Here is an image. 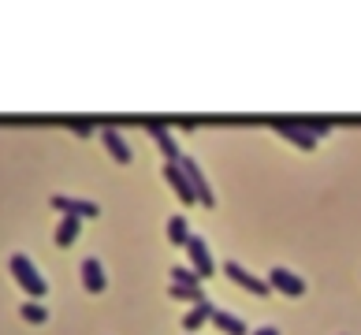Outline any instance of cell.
Instances as JSON below:
<instances>
[{
	"mask_svg": "<svg viewBox=\"0 0 361 335\" xmlns=\"http://www.w3.org/2000/svg\"><path fill=\"white\" fill-rule=\"evenodd\" d=\"M8 268H11V276H15V283H19V287L30 294V298H45V294H49V283H45V276L34 268V261H30L27 253H11Z\"/></svg>",
	"mask_w": 361,
	"mask_h": 335,
	"instance_id": "obj_1",
	"label": "cell"
},
{
	"mask_svg": "<svg viewBox=\"0 0 361 335\" xmlns=\"http://www.w3.org/2000/svg\"><path fill=\"white\" fill-rule=\"evenodd\" d=\"M179 168H183V175H186L190 190H194V201H198V205H205V209H213V205H216V194H213V187L205 183V175H201L198 160L183 153V157H179Z\"/></svg>",
	"mask_w": 361,
	"mask_h": 335,
	"instance_id": "obj_2",
	"label": "cell"
},
{
	"mask_svg": "<svg viewBox=\"0 0 361 335\" xmlns=\"http://www.w3.org/2000/svg\"><path fill=\"white\" fill-rule=\"evenodd\" d=\"M186 253H190V268H194L201 279H209V276L216 272L213 253H209V242H205L201 235H190V239H186Z\"/></svg>",
	"mask_w": 361,
	"mask_h": 335,
	"instance_id": "obj_3",
	"label": "cell"
},
{
	"mask_svg": "<svg viewBox=\"0 0 361 335\" xmlns=\"http://www.w3.org/2000/svg\"><path fill=\"white\" fill-rule=\"evenodd\" d=\"M268 287L272 291H279V294H287V298H302L305 294V279L302 276H294L291 268H272V272H268Z\"/></svg>",
	"mask_w": 361,
	"mask_h": 335,
	"instance_id": "obj_4",
	"label": "cell"
},
{
	"mask_svg": "<svg viewBox=\"0 0 361 335\" xmlns=\"http://www.w3.org/2000/svg\"><path fill=\"white\" fill-rule=\"evenodd\" d=\"M224 272H227V279L231 283H239V287H246L250 294H272V287H268V279H261V276H253V272H246V268H242L239 261H227L224 265Z\"/></svg>",
	"mask_w": 361,
	"mask_h": 335,
	"instance_id": "obj_5",
	"label": "cell"
},
{
	"mask_svg": "<svg viewBox=\"0 0 361 335\" xmlns=\"http://www.w3.org/2000/svg\"><path fill=\"white\" fill-rule=\"evenodd\" d=\"M53 209L63 213V216H75V220H89V216H97V201H82V198H68V194H53Z\"/></svg>",
	"mask_w": 361,
	"mask_h": 335,
	"instance_id": "obj_6",
	"label": "cell"
},
{
	"mask_svg": "<svg viewBox=\"0 0 361 335\" xmlns=\"http://www.w3.org/2000/svg\"><path fill=\"white\" fill-rule=\"evenodd\" d=\"M146 131H149V138L160 146V153H164V164H175L183 153H179V146H175V134L167 131L164 123H146Z\"/></svg>",
	"mask_w": 361,
	"mask_h": 335,
	"instance_id": "obj_7",
	"label": "cell"
},
{
	"mask_svg": "<svg viewBox=\"0 0 361 335\" xmlns=\"http://www.w3.org/2000/svg\"><path fill=\"white\" fill-rule=\"evenodd\" d=\"M272 131H276V134H283L287 141H294V146H298V149H317V138L309 134L302 123H291V120H276V123H272Z\"/></svg>",
	"mask_w": 361,
	"mask_h": 335,
	"instance_id": "obj_8",
	"label": "cell"
},
{
	"mask_svg": "<svg viewBox=\"0 0 361 335\" xmlns=\"http://www.w3.org/2000/svg\"><path fill=\"white\" fill-rule=\"evenodd\" d=\"M164 183L175 190V198L183 201V205H194V190H190V183H186V175H183V168H179V160H175V164H164Z\"/></svg>",
	"mask_w": 361,
	"mask_h": 335,
	"instance_id": "obj_9",
	"label": "cell"
},
{
	"mask_svg": "<svg viewBox=\"0 0 361 335\" xmlns=\"http://www.w3.org/2000/svg\"><path fill=\"white\" fill-rule=\"evenodd\" d=\"M79 272H82V287L89 291V294H101L105 291V265L97 261V257H86V261L79 265Z\"/></svg>",
	"mask_w": 361,
	"mask_h": 335,
	"instance_id": "obj_10",
	"label": "cell"
},
{
	"mask_svg": "<svg viewBox=\"0 0 361 335\" xmlns=\"http://www.w3.org/2000/svg\"><path fill=\"white\" fill-rule=\"evenodd\" d=\"M101 141H105V149H108V153H112V157L120 160V164H131L134 153H131V146L123 141V134L115 131V127H101Z\"/></svg>",
	"mask_w": 361,
	"mask_h": 335,
	"instance_id": "obj_11",
	"label": "cell"
},
{
	"mask_svg": "<svg viewBox=\"0 0 361 335\" xmlns=\"http://www.w3.org/2000/svg\"><path fill=\"white\" fill-rule=\"evenodd\" d=\"M213 313H216V305H213L209 298H201V302H194V309L183 317V328H186V331H198L205 320H213Z\"/></svg>",
	"mask_w": 361,
	"mask_h": 335,
	"instance_id": "obj_12",
	"label": "cell"
},
{
	"mask_svg": "<svg viewBox=\"0 0 361 335\" xmlns=\"http://www.w3.org/2000/svg\"><path fill=\"white\" fill-rule=\"evenodd\" d=\"M213 324L220 328V331H227V335H250L246 324H242V317L227 313V309H216V313H213Z\"/></svg>",
	"mask_w": 361,
	"mask_h": 335,
	"instance_id": "obj_13",
	"label": "cell"
},
{
	"mask_svg": "<svg viewBox=\"0 0 361 335\" xmlns=\"http://www.w3.org/2000/svg\"><path fill=\"white\" fill-rule=\"evenodd\" d=\"M79 227H82V220H75V216H63V220L56 224V246H71V242L79 239Z\"/></svg>",
	"mask_w": 361,
	"mask_h": 335,
	"instance_id": "obj_14",
	"label": "cell"
},
{
	"mask_svg": "<svg viewBox=\"0 0 361 335\" xmlns=\"http://www.w3.org/2000/svg\"><path fill=\"white\" fill-rule=\"evenodd\" d=\"M186 239H190L186 216H172V220H167V242H172V246H186Z\"/></svg>",
	"mask_w": 361,
	"mask_h": 335,
	"instance_id": "obj_15",
	"label": "cell"
},
{
	"mask_svg": "<svg viewBox=\"0 0 361 335\" xmlns=\"http://www.w3.org/2000/svg\"><path fill=\"white\" fill-rule=\"evenodd\" d=\"M19 317L27 320V324H45V320H49V309H45L42 302H23V305H19Z\"/></svg>",
	"mask_w": 361,
	"mask_h": 335,
	"instance_id": "obj_16",
	"label": "cell"
},
{
	"mask_svg": "<svg viewBox=\"0 0 361 335\" xmlns=\"http://www.w3.org/2000/svg\"><path fill=\"white\" fill-rule=\"evenodd\" d=\"M172 283H183V287H201V276L190 265H175L172 268Z\"/></svg>",
	"mask_w": 361,
	"mask_h": 335,
	"instance_id": "obj_17",
	"label": "cell"
},
{
	"mask_svg": "<svg viewBox=\"0 0 361 335\" xmlns=\"http://www.w3.org/2000/svg\"><path fill=\"white\" fill-rule=\"evenodd\" d=\"M167 294H172L175 302H201V298H205L201 287H183V283H172V287H167Z\"/></svg>",
	"mask_w": 361,
	"mask_h": 335,
	"instance_id": "obj_18",
	"label": "cell"
},
{
	"mask_svg": "<svg viewBox=\"0 0 361 335\" xmlns=\"http://www.w3.org/2000/svg\"><path fill=\"white\" fill-rule=\"evenodd\" d=\"M302 127H305V131L313 134V138H320V134H331V123H320V120H305Z\"/></svg>",
	"mask_w": 361,
	"mask_h": 335,
	"instance_id": "obj_19",
	"label": "cell"
},
{
	"mask_svg": "<svg viewBox=\"0 0 361 335\" xmlns=\"http://www.w3.org/2000/svg\"><path fill=\"white\" fill-rule=\"evenodd\" d=\"M71 134H79V138H89V134H94V127H89V123H71Z\"/></svg>",
	"mask_w": 361,
	"mask_h": 335,
	"instance_id": "obj_20",
	"label": "cell"
},
{
	"mask_svg": "<svg viewBox=\"0 0 361 335\" xmlns=\"http://www.w3.org/2000/svg\"><path fill=\"white\" fill-rule=\"evenodd\" d=\"M250 335H279L276 328H257V331H250Z\"/></svg>",
	"mask_w": 361,
	"mask_h": 335,
	"instance_id": "obj_21",
	"label": "cell"
}]
</instances>
